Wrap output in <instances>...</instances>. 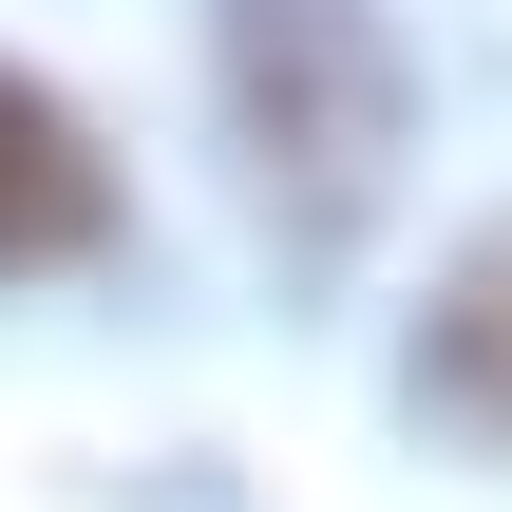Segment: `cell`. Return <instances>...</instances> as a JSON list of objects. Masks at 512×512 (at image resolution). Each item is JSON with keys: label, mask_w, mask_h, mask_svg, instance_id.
<instances>
[{"label": "cell", "mask_w": 512, "mask_h": 512, "mask_svg": "<svg viewBox=\"0 0 512 512\" xmlns=\"http://www.w3.org/2000/svg\"><path fill=\"white\" fill-rule=\"evenodd\" d=\"M95 228H114V171H95V133H76V114H57L19 57H0V266H76Z\"/></svg>", "instance_id": "2"}, {"label": "cell", "mask_w": 512, "mask_h": 512, "mask_svg": "<svg viewBox=\"0 0 512 512\" xmlns=\"http://www.w3.org/2000/svg\"><path fill=\"white\" fill-rule=\"evenodd\" d=\"M209 57H228V133H247L266 209H285L304 247H342V228L380 209L399 133H418L399 19H380V0H228V19H209Z\"/></svg>", "instance_id": "1"}, {"label": "cell", "mask_w": 512, "mask_h": 512, "mask_svg": "<svg viewBox=\"0 0 512 512\" xmlns=\"http://www.w3.org/2000/svg\"><path fill=\"white\" fill-rule=\"evenodd\" d=\"M418 380H437L456 418H494V437H512V228L475 247V266H456V304H437V342H418Z\"/></svg>", "instance_id": "3"}]
</instances>
